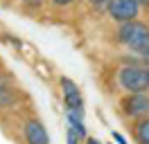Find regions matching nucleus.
<instances>
[{
    "label": "nucleus",
    "mask_w": 149,
    "mask_h": 144,
    "mask_svg": "<svg viewBox=\"0 0 149 144\" xmlns=\"http://www.w3.org/2000/svg\"><path fill=\"white\" fill-rule=\"evenodd\" d=\"M118 41L124 47H129L131 52L142 54L149 59V27L140 20H129V23H120L118 27Z\"/></svg>",
    "instance_id": "obj_1"
},
{
    "label": "nucleus",
    "mask_w": 149,
    "mask_h": 144,
    "mask_svg": "<svg viewBox=\"0 0 149 144\" xmlns=\"http://www.w3.org/2000/svg\"><path fill=\"white\" fill-rule=\"evenodd\" d=\"M118 83L127 92H145L147 90V74L140 65H124L118 72Z\"/></svg>",
    "instance_id": "obj_2"
},
{
    "label": "nucleus",
    "mask_w": 149,
    "mask_h": 144,
    "mask_svg": "<svg viewBox=\"0 0 149 144\" xmlns=\"http://www.w3.org/2000/svg\"><path fill=\"white\" fill-rule=\"evenodd\" d=\"M106 11L113 20L118 23H129V20H136L140 14V7L133 2V0H109L106 2Z\"/></svg>",
    "instance_id": "obj_3"
},
{
    "label": "nucleus",
    "mask_w": 149,
    "mask_h": 144,
    "mask_svg": "<svg viewBox=\"0 0 149 144\" xmlns=\"http://www.w3.org/2000/svg\"><path fill=\"white\" fill-rule=\"evenodd\" d=\"M122 113L127 117H142L149 113V95L147 92H129L122 99Z\"/></svg>",
    "instance_id": "obj_4"
},
{
    "label": "nucleus",
    "mask_w": 149,
    "mask_h": 144,
    "mask_svg": "<svg viewBox=\"0 0 149 144\" xmlns=\"http://www.w3.org/2000/svg\"><path fill=\"white\" fill-rule=\"evenodd\" d=\"M61 95H63V104L68 110H77V113H84V99H81V92L77 88V83L68 77H61Z\"/></svg>",
    "instance_id": "obj_5"
},
{
    "label": "nucleus",
    "mask_w": 149,
    "mask_h": 144,
    "mask_svg": "<svg viewBox=\"0 0 149 144\" xmlns=\"http://www.w3.org/2000/svg\"><path fill=\"white\" fill-rule=\"evenodd\" d=\"M23 135H25L27 144H50V135H47L41 119H29L23 128Z\"/></svg>",
    "instance_id": "obj_6"
},
{
    "label": "nucleus",
    "mask_w": 149,
    "mask_h": 144,
    "mask_svg": "<svg viewBox=\"0 0 149 144\" xmlns=\"http://www.w3.org/2000/svg\"><path fill=\"white\" fill-rule=\"evenodd\" d=\"M133 135H136V142L138 144H149V117H140L136 128H133Z\"/></svg>",
    "instance_id": "obj_7"
},
{
    "label": "nucleus",
    "mask_w": 149,
    "mask_h": 144,
    "mask_svg": "<svg viewBox=\"0 0 149 144\" xmlns=\"http://www.w3.org/2000/svg\"><path fill=\"white\" fill-rule=\"evenodd\" d=\"M9 104H14V95H11V90L2 83V79H0V108H7Z\"/></svg>",
    "instance_id": "obj_8"
},
{
    "label": "nucleus",
    "mask_w": 149,
    "mask_h": 144,
    "mask_svg": "<svg viewBox=\"0 0 149 144\" xmlns=\"http://www.w3.org/2000/svg\"><path fill=\"white\" fill-rule=\"evenodd\" d=\"M50 2H52L54 7H70L74 0H50Z\"/></svg>",
    "instance_id": "obj_9"
},
{
    "label": "nucleus",
    "mask_w": 149,
    "mask_h": 144,
    "mask_svg": "<svg viewBox=\"0 0 149 144\" xmlns=\"http://www.w3.org/2000/svg\"><path fill=\"white\" fill-rule=\"evenodd\" d=\"M113 140H115L118 144H129L127 140H124V135H120V133H113Z\"/></svg>",
    "instance_id": "obj_10"
},
{
    "label": "nucleus",
    "mask_w": 149,
    "mask_h": 144,
    "mask_svg": "<svg viewBox=\"0 0 149 144\" xmlns=\"http://www.w3.org/2000/svg\"><path fill=\"white\" fill-rule=\"evenodd\" d=\"M68 144H77V137L72 135V131H68Z\"/></svg>",
    "instance_id": "obj_11"
},
{
    "label": "nucleus",
    "mask_w": 149,
    "mask_h": 144,
    "mask_svg": "<svg viewBox=\"0 0 149 144\" xmlns=\"http://www.w3.org/2000/svg\"><path fill=\"white\" fill-rule=\"evenodd\" d=\"M138 7H149V0H133Z\"/></svg>",
    "instance_id": "obj_12"
},
{
    "label": "nucleus",
    "mask_w": 149,
    "mask_h": 144,
    "mask_svg": "<svg viewBox=\"0 0 149 144\" xmlns=\"http://www.w3.org/2000/svg\"><path fill=\"white\" fill-rule=\"evenodd\" d=\"M25 5H32V7H36V5H41V0H23Z\"/></svg>",
    "instance_id": "obj_13"
},
{
    "label": "nucleus",
    "mask_w": 149,
    "mask_h": 144,
    "mask_svg": "<svg viewBox=\"0 0 149 144\" xmlns=\"http://www.w3.org/2000/svg\"><path fill=\"white\" fill-rule=\"evenodd\" d=\"M88 2H93V5H106L109 0H88Z\"/></svg>",
    "instance_id": "obj_14"
},
{
    "label": "nucleus",
    "mask_w": 149,
    "mask_h": 144,
    "mask_svg": "<svg viewBox=\"0 0 149 144\" xmlns=\"http://www.w3.org/2000/svg\"><path fill=\"white\" fill-rule=\"evenodd\" d=\"M86 144H100V142H97L95 137H86Z\"/></svg>",
    "instance_id": "obj_15"
},
{
    "label": "nucleus",
    "mask_w": 149,
    "mask_h": 144,
    "mask_svg": "<svg viewBox=\"0 0 149 144\" xmlns=\"http://www.w3.org/2000/svg\"><path fill=\"white\" fill-rule=\"evenodd\" d=\"M145 74H147V88H149V65L145 68Z\"/></svg>",
    "instance_id": "obj_16"
}]
</instances>
